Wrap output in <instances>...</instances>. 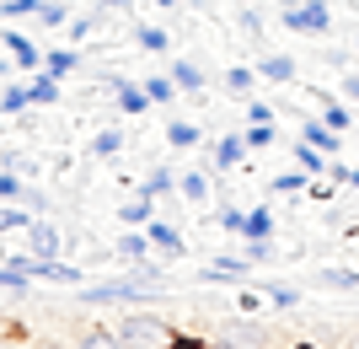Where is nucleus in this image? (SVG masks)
<instances>
[{"mask_svg": "<svg viewBox=\"0 0 359 349\" xmlns=\"http://www.w3.org/2000/svg\"><path fill=\"white\" fill-rule=\"evenodd\" d=\"M236 253H241L247 263H269V258H273V237H257V242H241Z\"/></svg>", "mask_w": 359, "mask_h": 349, "instance_id": "obj_41", "label": "nucleus"}, {"mask_svg": "<svg viewBox=\"0 0 359 349\" xmlns=\"http://www.w3.org/2000/svg\"><path fill=\"white\" fill-rule=\"evenodd\" d=\"M140 86H145L150 107H166V103H177V81H172V76H150V81H140Z\"/></svg>", "mask_w": 359, "mask_h": 349, "instance_id": "obj_32", "label": "nucleus"}, {"mask_svg": "<svg viewBox=\"0 0 359 349\" xmlns=\"http://www.w3.org/2000/svg\"><path fill=\"white\" fill-rule=\"evenodd\" d=\"M129 11H135V0H97V16H102V22L107 16H129Z\"/></svg>", "mask_w": 359, "mask_h": 349, "instance_id": "obj_45", "label": "nucleus"}, {"mask_svg": "<svg viewBox=\"0 0 359 349\" xmlns=\"http://www.w3.org/2000/svg\"><path fill=\"white\" fill-rule=\"evenodd\" d=\"M220 86L241 103V97H252V91H257V70H252V65H231V70L220 76Z\"/></svg>", "mask_w": 359, "mask_h": 349, "instance_id": "obj_23", "label": "nucleus"}, {"mask_svg": "<svg viewBox=\"0 0 359 349\" xmlns=\"http://www.w3.org/2000/svg\"><path fill=\"white\" fill-rule=\"evenodd\" d=\"M166 145H172V151H198V145H204V124L172 119V124H166Z\"/></svg>", "mask_w": 359, "mask_h": 349, "instance_id": "obj_18", "label": "nucleus"}, {"mask_svg": "<svg viewBox=\"0 0 359 349\" xmlns=\"http://www.w3.org/2000/svg\"><path fill=\"white\" fill-rule=\"evenodd\" d=\"M338 86H344V103L359 107V70H344V81H338Z\"/></svg>", "mask_w": 359, "mask_h": 349, "instance_id": "obj_46", "label": "nucleus"}, {"mask_svg": "<svg viewBox=\"0 0 359 349\" xmlns=\"http://www.w3.org/2000/svg\"><path fill=\"white\" fill-rule=\"evenodd\" d=\"M0 349H16V344H11V338H0Z\"/></svg>", "mask_w": 359, "mask_h": 349, "instance_id": "obj_52", "label": "nucleus"}, {"mask_svg": "<svg viewBox=\"0 0 359 349\" xmlns=\"http://www.w3.org/2000/svg\"><path fill=\"white\" fill-rule=\"evenodd\" d=\"M113 258H118V263H140V258H150V237H145V231H135V226H123V237L113 242Z\"/></svg>", "mask_w": 359, "mask_h": 349, "instance_id": "obj_20", "label": "nucleus"}, {"mask_svg": "<svg viewBox=\"0 0 359 349\" xmlns=\"http://www.w3.org/2000/svg\"><path fill=\"white\" fill-rule=\"evenodd\" d=\"M32 279H43V285H81V269L60 263V258H32Z\"/></svg>", "mask_w": 359, "mask_h": 349, "instance_id": "obj_15", "label": "nucleus"}, {"mask_svg": "<svg viewBox=\"0 0 359 349\" xmlns=\"http://www.w3.org/2000/svg\"><path fill=\"white\" fill-rule=\"evenodd\" d=\"M118 151H123V129H97V135H91V156L113 162Z\"/></svg>", "mask_w": 359, "mask_h": 349, "instance_id": "obj_33", "label": "nucleus"}, {"mask_svg": "<svg viewBox=\"0 0 359 349\" xmlns=\"http://www.w3.org/2000/svg\"><path fill=\"white\" fill-rule=\"evenodd\" d=\"M22 172H11V167H0V199H22Z\"/></svg>", "mask_w": 359, "mask_h": 349, "instance_id": "obj_44", "label": "nucleus"}, {"mask_svg": "<svg viewBox=\"0 0 359 349\" xmlns=\"http://www.w3.org/2000/svg\"><path fill=\"white\" fill-rule=\"evenodd\" d=\"M354 65H359V32H354Z\"/></svg>", "mask_w": 359, "mask_h": 349, "instance_id": "obj_51", "label": "nucleus"}, {"mask_svg": "<svg viewBox=\"0 0 359 349\" xmlns=\"http://www.w3.org/2000/svg\"><path fill=\"white\" fill-rule=\"evenodd\" d=\"M0 167H11V172H22V178H32V172H38V162H32V156H22V151H6V156H0Z\"/></svg>", "mask_w": 359, "mask_h": 349, "instance_id": "obj_43", "label": "nucleus"}, {"mask_svg": "<svg viewBox=\"0 0 359 349\" xmlns=\"http://www.w3.org/2000/svg\"><path fill=\"white\" fill-rule=\"evenodd\" d=\"M263 296H269V306H279V312H295V306H300V290L295 285H279V279H273Z\"/></svg>", "mask_w": 359, "mask_h": 349, "instance_id": "obj_38", "label": "nucleus"}, {"mask_svg": "<svg viewBox=\"0 0 359 349\" xmlns=\"http://www.w3.org/2000/svg\"><path fill=\"white\" fill-rule=\"evenodd\" d=\"M231 306H236L241 317H257V312L269 306V296H263V290H236V296H231Z\"/></svg>", "mask_w": 359, "mask_h": 349, "instance_id": "obj_40", "label": "nucleus"}, {"mask_svg": "<svg viewBox=\"0 0 359 349\" xmlns=\"http://www.w3.org/2000/svg\"><path fill=\"white\" fill-rule=\"evenodd\" d=\"M0 48H6V54L16 60V70H22V76L43 70V48L32 44V38H27L22 27H16V22H0Z\"/></svg>", "mask_w": 359, "mask_h": 349, "instance_id": "obj_4", "label": "nucleus"}, {"mask_svg": "<svg viewBox=\"0 0 359 349\" xmlns=\"http://www.w3.org/2000/svg\"><path fill=\"white\" fill-rule=\"evenodd\" d=\"M252 70H257V81H269V86H295L300 81V65L290 60L285 48H263Z\"/></svg>", "mask_w": 359, "mask_h": 349, "instance_id": "obj_7", "label": "nucleus"}, {"mask_svg": "<svg viewBox=\"0 0 359 349\" xmlns=\"http://www.w3.org/2000/svg\"><path fill=\"white\" fill-rule=\"evenodd\" d=\"M145 237H150V247H156V253H166V258H182V253H188V242H182V231H177V220H166V215H156V220H150Z\"/></svg>", "mask_w": 359, "mask_h": 349, "instance_id": "obj_8", "label": "nucleus"}, {"mask_svg": "<svg viewBox=\"0 0 359 349\" xmlns=\"http://www.w3.org/2000/svg\"><path fill=\"white\" fill-rule=\"evenodd\" d=\"M172 349H225V344H215V338H182L177 334V344H172Z\"/></svg>", "mask_w": 359, "mask_h": 349, "instance_id": "obj_47", "label": "nucleus"}, {"mask_svg": "<svg viewBox=\"0 0 359 349\" xmlns=\"http://www.w3.org/2000/svg\"><path fill=\"white\" fill-rule=\"evenodd\" d=\"M311 103H316V119L327 124V129H338V135H344V129H354V103H344V97H327V91H316Z\"/></svg>", "mask_w": 359, "mask_h": 349, "instance_id": "obj_10", "label": "nucleus"}, {"mask_svg": "<svg viewBox=\"0 0 359 349\" xmlns=\"http://www.w3.org/2000/svg\"><path fill=\"white\" fill-rule=\"evenodd\" d=\"M290 156H295V167H300V172H311V178H327V162H332V156H322L316 145L295 140V145H290Z\"/></svg>", "mask_w": 359, "mask_h": 349, "instance_id": "obj_24", "label": "nucleus"}, {"mask_svg": "<svg viewBox=\"0 0 359 349\" xmlns=\"http://www.w3.org/2000/svg\"><path fill=\"white\" fill-rule=\"evenodd\" d=\"M210 194H215V172H177V199L182 204H194V210H204L210 204Z\"/></svg>", "mask_w": 359, "mask_h": 349, "instance_id": "obj_9", "label": "nucleus"}, {"mask_svg": "<svg viewBox=\"0 0 359 349\" xmlns=\"http://www.w3.org/2000/svg\"><path fill=\"white\" fill-rule=\"evenodd\" d=\"M22 247H27L32 258H60V253H65V231L54 226V220H43V215H38V220L22 231Z\"/></svg>", "mask_w": 359, "mask_h": 349, "instance_id": "obj_6", "label": "nucleus"}, {"mask_svg": "<svg viewBox=\"0 0 359 349\" xmlns=\"http://www.w3.org/2000/svg\"><path fill=\"white\" fill-rule=\"evenodd\" d=\"M0 290H6V296H16V301H27L32 274H27V269H16V263H0Z\"/></svg>", "mask_w": 359, "mask_h": 349, "instance_id": "obj_27", "label": "nucleus"}, {"mask_svg": "<svg viewBox=\"0 0 359 349\" xmlns=\"http://www.w3.org/2000/svg\"><path fill=\"white\" fill-rule=\"evenodd\" d=\"M81 60H86V54H81V48H48V54H43V70H48V76H75V70H81Z\"/></svg>", "mask_w": 359, "mask_h": 349, "instance_id": "obj_22", "label": "nucleus"}, {"mask_svg": "<svg viewBox=\"0 0 359 349\" xmlns=\"http://www.w3.org/2000/svg\"><path fill=\"white\" fill-rule=\"evenodd\" d=\"M38 0H0V22H32Z\"/></svg>", "mask_w": 359, "mask_h": 349, "instance_id": "obj_39", "label": "nucleus"}, {"mask_svg": "<svg viewBox=\"0 0 359 349\" xmlns=\"http://www.w3.org/2000/svg\"><path fill=\"white\" fill-rule=\"evenodd\" d=\"M241 140H247V151H269L279 140V119L273 124H241Z\"/></svg>", "mask_w": 359, "mask_h": 349, "instance_id": "obj_28", "label": "nucleus"}, {"mask_svg": "<svg viewBox=\"0 0 359 349\" xmlns=\"http://www.w3.org/2000/svg\"><path fill=\"white\" fill-rule=\"evenodd\" d=\"M27 91H32V107H60V103H65L60 76H48V70H32V76H27Z\"/></svg>", "mask_w": 359, "mask_h": 349, "instance_id": "obj_12", "label": "nucleus"}, {"mask_svg": "<svg viewBox=\"0 0 359 349\" xmlns=\"http://www.w3.org/2000/svg\"><path fill=\"white\" fill-rule=\"evenodd\" d=\"M306 188H311V172H273L269 178V194H306Z\"/></svg>", "mask_w": 359, "mask_h": 349, "instance_id": "obj_31", "label": "nucleus"}, {"mask_svg": "<svg viewBox=\"0 0 359 349\" xmlns=\"http://www.w3.org/2000/svg\"><path fill=\"white\" fill-rule=\"evenodd\" d=\"M16 204H27L32 215H43L48 210V194H43V188H32V183H22V199H16Z\"/></svg>", "mask_w": 359, "mask_h": 349, "instance_id": "obj_42", "label": "nucleus"}, {"mask_svg": "<svg viewBox=\"0 0 359 349\" xmlns=\"http://www.w3.org/2000/svg\"><path fill=\"white\" fill-rule=\"evenodd\" d=\"M140 194L156 199V204H161V199H172V194H177V167H150L145 178H140Z\"/></svg>", "mask_w": 359, "mask_h": 349, "instance_id": "obj_16", "label": "nucleus"}, {"mask_svg": "<svg viewBox=\"0 0 359 349\" xmlns=\"http://www.w3.org/2000/svg\"><path fill=\"white\" fill-rule=\"evenodd\" d=\"M113 328H118V344L123 349H172V344H177V328H172L156 306H140V312L118 317Z\"/></svg>", "mask_w": 359, "mask_h": 349, "instance_id": "obj_1", "label": "nucleus"}, {"mask_svg": "<svg viewBox=\"0 0 359 349\" xmlns=\"http://www.w3.org/2000/svg\"><path fill=\"white\" fill-rule=\"evenodd\" d=\"M27 107H32L27 81H6L0 86V119H27Z\"/></svg>", "mask_w": 359, "mask_h": 349, "instance_id": "obj_17", "label": "nucleus"}, {"mask_svg": "<svg viewBox=\"0 0 359 349\" xmlns=\"http://www.w3.org/2000/svg\"><path fill=\"white\" fill-rule=\"evenodd\" d=\"M241 113H247V124H273L279 119V107L263 103V97H241Z\"/></svg>", "mask_w": 359, "mask_h": 349, "instance_id": "obj_37", "label": "nucleus"}, {"mask_svg": "<svg viewBox=\"0 0 359 349\" xmlns=\"http://www.w3.org/2000/svg\"><path fill=\"white\" fill-rule=\"evenodd\" d=\"M236 27H241V38L263 44V11H257V6H236Z\"/></svg>", "mask_w": 359, "mask_h": 349, "instance_id": "obj_35", "label": "nucleus"}, {"mask_svg": "<svg viewBox=\"0 0 359 349\" xmlns=\"http://www.w3.org/2000/svg\"><path fill=\"white\" fill-rule=\"evenodd\" d=\"M279 27L300 32V38H327L332 11H327V0H285V6H279Z\"/></svg>", "mask_w": 359, "mask_h": 349, "instance_id": "obj_3", "label": "nucleus"}, {"mask_svg": "<svg viewBox=\"0 0 359 349\" xmlns=\"http://www.w3.org/2000/svg\"><path fill=\"white\" fill-rule=\"evenodd\" d=\"M70 0H38V16H32V22H38V27H65V22H70Z\"/></svg>", "mask_w": 359, "mask_h": 349, "instance_id": "obj_29", "label": "nucleus"}, {"mask_svg": "<svg viewBox=\"0 0 359 349\" xmlns=\"http://www.w3.org/2000/svg\"><path fill=\"white\" fill-rule=\"evenodd\" d=\"M32 220H38V215H32L27 204H16V199H0V237H22Z\"/></svg>", "mask_w": 359, "mask_h": 349, "instance_id": "obj_21", "label": "nucleus"}, {"mask_svg": "<svg viewBox=\"0 0 359 349\" xmlns=\"http://www.w3.org/2000/svg\"><path fill=\"white\" fill-rule=\"evenodd\" d=\"M97 27H107L97 11H91V16H70V22H65V38H70V44H91V38H97Z\"/></svg>", "mask_w": 359, "mask_h": 349, "instance_id": "obj_30", "label": "nucleus"}, {"mask_svg": "<svg viewBox=\"0 0 359 349\" xmlns=\"http://www.w3.org/2000/svg\"><path fill=\"white\" fill-rule=\"evenodd\" d=\"M11 70H16V60H11V54H6V60H0V81L11 76Z\"/></svg>", "mask_w": 359, "mask_h": 349, "instance_id": "obj_49", "label": "nucleus"}, {"mask_svg": "<svg viewBox=\"0 0 359 349\" xmlns=\"http://www.w3.org/2000/svg\"><path fill=\"white\" fill-rule=\"evenodd\" d=\"M81 349H123V344H118V328H107V322L86 328V334H81Z\"/></svg>", "mask_w": 359, "mask_h": 349, "instance_id": "obj_34", "label": "nucleus"}, {"mask_svg": "<svg viewBox=\"0 0 359 349\" xmlns=\"http://www.w3.org/2000/svg\"><path fill=\"white\" fill-rule=\"evenodd\" d=\"M273 226H279V215H273L269 204H247V215H241V242H257V237H273Z\"/></svg>", "mask_w": 359, "mask_h": 349, "instance_id": "obj_13", "label": "nucleus"}, {"mask_svg": "<svg viewBox=\"0 0 359 349\" xmlns=\"http://www.w3.org/2000/svg\"><path fill=\"white\" fill-rule=\"evenodd\" d=\"M156 6H161V11H177V6H188V0H156Z\"/></svg>", "mask_w": 359, "mask_h": 349, "instance_id": "obj_50", "label": "nucleus"}, {"mask_svg": "<svg viewBox=\"0 0 359 349\" xmlns=\"http://www.w3.org/2000/svg\"><path fill=\"white\" fill-rule=\"evenodd\" d=\"M135 44L145 48V54H172V32L150 27V22H135Z\"/></svg>", "mask_w": 359, "mask_h": 349, "instance_id": "obj_25", "label": "nucleus"}, {"mask_svg": "<svg viewBox=\"0 0 359 349\" xmlns=\"http://www.w3.org/2000/svg\"><path fill=\"white\" fill-rule=\"evenodd\" d=\"M300 140H306V145H316L322 156H338V145H344V140H338V129H327L316 113H311V119H300Z\"/></svg>", "mask_w": 359, "mask_h": 349, "instance_id": "obj_14", "label": "nucleus"}, {"mask_svg": "<svg viewBox=\"0 0 359 349\" xmlns=\"http://www.w3.org/2000/svg\"><path fill=\"white\" fill-rule=\"evenodd\" d=\"M27 349H81V344H65V338H32Z\"/></svg>", "mask_w": 359, "mask_h": 349, "instance_id": "obj_48", "label": "nucleus"}, {"mask_svg": "<svg viewBox=\"0 0 359 349\" xmlns=\"http://www.w3.org/2000/svg\"><path fill=\"white\" fill-rule=\"evenodd\" d=\"M236 6H257V0H236Z\"/></svg>", "mask_w": 359, "mask_h": 349, "instance_id": "obj_53", "label": "nucleus"}, {"mask_svg": "<svg viewBox=\"0 0 359 349\" xmlns=\"http://www.w3.org/2000/svg\"><path fill=\"white\" fill-rule=\"evenodd\" d=\"M156 296H161V285L145 279L140 269H129L123 279H97V285H86L81 290V306L102 312V306H118V301H156Z\"/></svg>", "mask_w": 359, "mask_h": 349, "instance_id": "obj_2", "label": "nucleus"}, {"mask_svg": "<svg viewBox=\"0 0 359 349\" xmlns=\"http://www.w3.org/2000/svg\"><path fill=\"white\" fill-rule=\"evenodd\" d=\"M156 215H161V204H156V199H145V194H135V199H129V204L118 210V226H135V231H145L150 220H156Z\"/></svg>", "mask_w": 359, "mask_h": 349, "instance_id": "obj_19", "label": "nucleus"}, {"mask_svg": "<svg viewBox=\"0 0 359 349\" xmlns=\"http://www.w3.org/2000/svg\"><path fill=\"white\" fill-rule=\"evenodd\" d=\"M316 285H327V290H348V296H359V269H338V263H327V269H316Z\"/></svg>", "mask_w": 359, "mask_h": 349, "instance_id": "obj_26", "label": "nucleus"}, {"mask_svg": "<svg viewBox=\"0 0 359 349\" xmlns=\"http://www.w3.org/2000/svg\"><path fill=\"white\" fill-rule=\"evenodd\" d=\"M166 76L177 81V91H188V97H198V91L210 86V70H204L198 60H172V65H166Z\"/></svg>", "mask_w": 359, "mask_h": 349, "instance_id": "obj_11", "label": "nucleus"}, {"mask_svg": "<svg viewBox=\"0 0 359 349\" xmlns=\"http://www.w3.org/2000/svg\"><path fill=\"white\" fill-rule=\"evenodd\" d=\"M241 215H247V204H220V210H215V226L241 242Z\"/></svg>", "mask_w": 359, "mask_h": 349, "instance_id": "obj_36", "label": "nucleus"}, {"mask_svg": "<svg viewBox=\"0 0 359 349\" xmlns=\"http://www.w3.org/2000/svg\"><path fill=\"white\" fill-rule=\"evenodd\" d=\"M247 156H252V151H247L241 129H225V135L210 145V172H215V178H231V172L247 167Z\"/></svg>", "mask_w": 359, "mask_h": 349, "instance_id": "obj_5", "label": "nucleus"}]
</instances>
